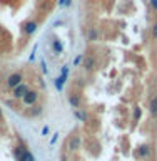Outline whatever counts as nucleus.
<instances>
[{
  "instance_id": "1a4fd4ad",
  "label": "nucleus",
  "mask_w": 157,
  "mask_h": 161,
  "mask_svg": "<svg viewBox=\"0 0 157 161\" xmlns=\"http://www.w3.org/2000/svg\"><path fill=\"white\" fill-rule=\"evenodd\" d=\"M69 104L72 106L74 109H82V99H80V96L79 94H69Z\"/></svg>"
},
{
  "instance_id": "39448f33",
  "label": "nucleus",
  "mask_w": 157,
  "mask_h": 161,
  "mask_svg": "<svg viewBox=\"0 0 157 161\" xmlns=\"http://www.w3.org/2000/svg\"><path fill=\"white\" fill-rule=\"evenodd\" d=\"M29 89H30V86H29L27 82L18 84L17 87H13V89H12V97H13L15 101H22V97L29 92Z\"/></svg>"
},
{
  "instance_id": "f257e3e1",
  "label": "nucleus",
  "mask_w": 157,
  "mask_h": 161,
  "mask_svg": "<svg viewBox=\"0 0 157 161\" xmlns=\"http://www.w3.org/2000/svg\"><path fill=\"white\" fill-rule=\"evenodd\" d=\"M24 82V74L20 72V70H13V72H10L7 75V79H5V84H7V87L12 91L13 87H17L18 84Z\"/></svg>"
},
{
  "instance_id": "dca6fc26",
  "label": "nucleus",
  "mask_w": 157,
  "mask_h": 161,
  "mask_svg": "<svg viewBox=\"0 0 157 161\" xmlns=\"http://www.w3.org/2000/svg\"><path fill=\"white\" fill-rule=\"evenodd\" d=\"M149 7H150V10H152V12L157 14V0H149Z\"/></svg>"
},
{
  "instance_id": "423d86ee",
  "label": "nucleus",
  "mask_w": 157,
  "mask_h": 161,
  "mask_svg": "<svg viewBox=\"0 0 157 161\" xmlns=\"http://www.w3.org/2000/svg\"><path fill=\"white\" fill-rule=\"evenodd\" d=\"M80 148H82V136L80 134H72L69 139V151H72V153H75V151H79Z\"/></svg>"
},
{
  "instance_id": "20e7f679",
  "label": "nucleus",
  "mask_w": 157,
  "mask_h": 161,
  "mask_svg": "<svg viewBox=\"0 0 157 161\" xmlns=\"http://www.w3.org/2000/svg\"><path fill=\"white\" fill-rule=\"evenodd\" d=\"M150 156H152V148H150V144H140L137 149H135V158L144 161V159H149Z\"/></svg>"
},
{
  "instance_id": "a211bd4d",
  "label": "nucleus",
  "mask_w": 157,
  "mask_h": 161,
  "mask_svg": "<svg viewBox=\"0 0 157 161\" xmlns=\"http://www.w3.org/2000/svg\"><path fill=\"white\" fill-rule=\"evenodd\" d=\"M2 34H3V27L0 25V35H2Z\"/></svg>"
},
{
  "instance_id": "6e6552de",
  "label": "nucleus",
  "mask_w": 157,
  "mask_h": 161,
  "mask_svg": "<svg viewBox=\"0 0 157 161\" xmlns=\"http://www.w3.org/2000/svg\"><path fill=\"white\" fill-rule=\"evenodd\" d=\"M147 111H149L150 118L157 119V94H154L152 97L149 99V103H147Z\"/></svg>"
},
{
  "instance_id": "f8f14e48",
  "label": "nucleus",
  "mask_w": 157,
  "mask_h": 161,
  "mask_svg": "<svg viewBox=\"0 0 157 161\" xmlns=\"http://www.w3.org/2000/svg\"><path fill=\"white\" fill-rule=\"evenodd\" d=\"M74 114H75V118H77L79 121H82V123L87 121V113H84L82 109H74Z\"/></svg>"
},
{
  "instance_id": "9b49d317",
  "label": "nucleus",
  "mask_w": 157,
  "mask_h": 161,
  "mask_svg": "<svg viewBox=\"0 0 157 161\" xmlns=\"http://www.w3.org/2000/svg\"><path fill=\"white\" fill-rule=\"evenodd\" d=\"M87 40H90V42H97L99 40V30L92 27V29H89V32H87Z\"/></svg>"
},
{
  "instance_id": "9d476101",
  "label": "nucleus",
  "mask_w": 157,
  "mask_h": 161,
  "mask_svg": "<svg viewBox=\"0 0 157 161\" xmlns=\"http://www.w3.org/2000/svg\"><path fill=\"white\" fill-rule=\"evenodd\" d=\"M17 161H35V156H34L32 153H30V151H29L27 148H24L22 154H20V158H18Z\"/></svg>"
},
{
  "instance_id": "f03ea898",
  "label": "nucleus",
  "mask_w": 157,
  "mask_h": 161,
  "mask_svg": "<svg viewBox=\"0 0 157 161\" xmlns=\"http://www.w3.org/2000/svg\"><path fill=\"white\" fill-rule=\"evenodd\" d=\"M39 99H40V92H39L37 89H32V87H30L29 92L22 97V104H24V106H29V108H32V106H35V104L39 103Z\"/></svg>"
},
{
  "instance_id": "ddd939ff",
  "label": "nucleus",
  "mask_w": 157,
  "mask_h": 161,
  "mask_svg": "<svg viewBox=\"0 0 157 161\" xmlns=\"http://www.w3.org/2000/svg\"><path fill=\"white\" fill-rule=\"evenodd\" d=\"M52 45H54V50H55V54H60V52H62V45H60V42H59L57 39H54Z\"/></svg>"
},
{
  "instance_id": "f3484780",
  "label": "nucleus",
  "mask_w": 157,
  "mask_h": 161,
  "mask_svg": "<svg viewBox=\"0 0 157 161\" xmlns=\"http://www.w3.org/2000/svg\"><path fill=\"white\" fill-rule=\"evenodd\" d=\"M3 121V111H2V108H0V123Z\"/></svg>"
},
{
  "instance_id": "4468645a",
  "label": "nucleus",
  "mask_w": 157,
  "mask_h": 161,
  "mask_svg": "<svg viewBox=\"0 0 157 161\" xmlns=\"http://www.w3.org/2000/svg\"><path fill=\"white\" fill-rule=\"evenodd\" d=\"M150 35H152V39L157 40V20L150 25Z\"/></svg>"
},
{
  "instance_id": "0eeeda50",
  "label": "nucleus",
  "mask_w": 157,
  "mask_h": 161,
  "mask_svg": "<svg viewBox=\"0 0 157 161\" xmlns=\"http://www.w3.org/2000/svg\"><path fill=\"white\" fill-rule=\"evenodd\" d=\"M82 65H84V69L87 70V72H90V70H94L95 69V65H97V57H95V54H87L84 57L82 60Z\"/></svg>"
},
{
  "instance_id": "2eb2a0df",
  "label": "nucleus",
  "mask_w": 157,
  "mask_h": 161,
  "mask_svg": "<svg viewBox=\"0 0 157 161\" xmlns=\"http://www.w3.org/2000/svg\"><path fill=\"white\" fill-rule=\"evenodd\" d=\"M142 113H140V108H134V121H139Z\"/></svg>"
},
{
  "instance_id": "7ed1b4c3",
  "label": "nucleus",
  "mask_w": 157,
  "mask_h": 161,
  "mask_svg": "<svg viewBox=\"0 0 157 161\" xmlns=\"http://www.w3.org/2000/svg\"><path fill=\"white\" fill-rule=\"evenodd\" d=\"M39 29V22L37 20H27V22L22 24V27H20V32H22V35H25V37H29V35H32L37 32Z\"/></svg>"
}]
</instances>
